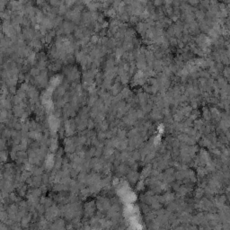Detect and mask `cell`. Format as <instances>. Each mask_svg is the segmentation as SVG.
Returning <instances> with one entry per match:
<instances>
[{
	"label": "cell",
	"mask_w": 230,
	"mask_h": 230,
	"mask_svg": "<svg viewBox=\"0 0 230 230\" xmlns=\"http://www.w3.org/2000/svg\"><path fill=\"white\" fill-rule=\"evenodd\" d=\"M194 16L199 22H202L206 18V13L201 9H195L194 10Z\"/></svg>",
	"instance_id": "6da1fadb"
},
{
	"label": "cell",
	"mask_w": 230,
	"mask_h": 230,
	"mask_svg": "<svg viewBox=\"0 0 230 230\" xmlns=\"http://www.w3.org/2000/svg\"><path fill=\"white\" fill-rule=\"evenodd\" d=\"M152 4L156 7H160L164 5V0H152Z\"/></svg>",
	"instance_id": "7a4b0ae2"
},
{
	"label": "cell",
	"mask_w": 230,
	"mask_h": 230,
	"mask_svg": "<svg viewBox=\"0 0 230 230\" xmlns=\"http://www.w3.org/2000/svg\"><path fill=\"white\" fill-rule=\"evenodd\" d=\"M122 1L125 5H131L134 2V0H122Z\"/></svg>",
	"instance_id": "3957f363"
}]
</instances>
